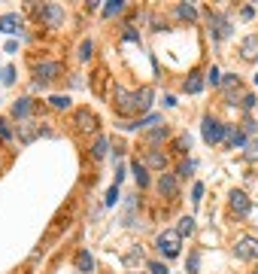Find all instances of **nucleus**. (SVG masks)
I'll use <instances>...</instances> for the list:
<instances>
[{
	"mask_svg": "<svg viewBox=\"0 0 258 274\" xmlns=\"http://www.w3.org/2000/svg\"><path fill=\"white\" fill-rule=\"evenodd\" d=\"M201 134H204V140L213 146V143H222V140H225V134H228V125H222L216 116H210V113H207V116L201 119Z\"/></svg>",
	"mask_w": 258,
	"mask_h": 274,
	"instance_id": "f257e3e1",
	"label": "nucleus"
},
{
	"mask_svg": "<svg viewBox=\"0 0 258 274\" xmlns=\"http://www.w3.org/2000/svg\"><path fill=\"white\" fill-rule=\"evenodd\" d=\"M207 24H210V37H213L216 43L225 40V37L231 34V21H228V15H222V12H216V9H210Z\"/></svg>",
	"mask_w": 258,
	"mask_h": 274,
	"instance_id": "f03ea898",
	"label": "nucleus"
},
{
	"mask_svg": "<svg viewBox=\"0 0 258 274\" xmlns=\"http://www.w3.org/2000/svg\"><path fill=\"white\" fill-rule=\"evenodd\" d=\"M61 73H64V67H61L58 61H43V64H33V76H36V82H40V85H46V82L58 79Z\"/></svg>",
	"mask_w": 258,
	"mask_h": 274,
	"instance_id": "7ed1b4c3",
	"label": "nucleus"
},
{
	"mask_svg": "<svg viewBox=\"0 0 258 274\" xmlns=\"http://www.w3.org/2000/svg\"><path fill=\"white\" fill-rule=\"evenodd\" d=\"M158 250H161L167 259L179 256V232H176V229H167V232H161V235H158Z\"/></svg>",
	"mask_w": 258,
	"mask_h": 274,
	"instance_id": "20e7f679",
	"label": "nucleus"
},
{
	"mask_svg": "<svg viewBox=\"0 0 258 274\" xmlns=\"http://www.w3.org/2000/svg\"><path fill=\"white\" fill-rule=\"evenodd\" d=\"M36 15H40V21H43L46 27H61V21H64V9H61L58 3H46V6H40Z\"/></svg>",
	"mask_w": 258,
	"mask_h": 274,
	"instance_id": "39448f33",
	"label": "nucleus"
},
{
	"mask_svg": "<svg viewBox=\"0 0 258 274\" xmlns=\"http://www.w3.org/2000/svg\"><path fill=\"white\" fill-rule=\"evenodd\" d=\"M234 253L237 259H258V238H237L234 241Z\"/></svg>",
	"mask_w": 258,
	"mask_h": 274,
	"instance_id": "423d86ee",
	"label": "nucleus"
},
{
	"mask_svg": "<svg viewBox=\"0 0 258 274\" xmlns=\"http://www.w3.org/2000/svg\"><path fill=\"white\" fill-rule=\"evenodd\" d=\"M73 122H76L79 131H97V116L91 113V107H79L73 113Z\"/></svg>",
	"mask_w": 258,
	"mask_h": 274,
	"instance_id": "0eeeda50",
	"label": "nucleus"
},
{
	"mask_svg": "<svg viewBox=\"0 0 258 274\" xmlns=\"http://www.w3.org/2000/svg\"><path fill=\"white\" fill-rule=\"evenodd\" d=\"M158 192H161L164 198H176V195H179V180H176V174H161V177H158Z\"/></svg>",
	"mask_w": 258,
	"mask_h": 274,
	"instance_id": "6e6552de",
	"label": "nucleus"
},
{
	"mask_svg": "<svg viewBox=\"0 0 258 274\" xmlns=\"http://www.w3.org/2000/svg\"><path fill=\"white\" fill-rule=\"evenodd\" d=\"M116 110H119L122 116L134 113V95H131L128 88H122V85H116Z\"/></svg>",
	"mask_w": 258,
	"mask_h": 274,
	"instance_id": "1a4fd4ad",
	"label": "nucleus"
},
{
	"mask_svg": "<svg viewBox=\"0 0 258 274\" xmlns=\"http://www.w3.org/2000/svg\"><path fill=\"white\" fill-rule=\"evenodd\" d=\"M228 201H231V210H234V214H240V217H246V214L252 210L249 195H246V192H240V189H234V192L228 195Z\"/></svg>",
	"mask_w": 258,
	"mask_h": 274,
	"instance_id": "9d476101",
	"label": "nucleus"
},
{
	"mask_svg": "<svg viewBox=\"0 0 258 274\" xmlns=\"http://www.w3.org/2000/svg\"><path fill=\"white\" fill-rule=\"evenodd\" d=\"M240 58L243 61H258V37L255 34H249V37L240 40Z\"/></svg>",
	"mask_w": 258,
	"mask_h": 274,
	"instance_id": "9b49d317",
	"label": "nucleus"
},
{
	"mask_svg": "<svg viewBox=\"0 0 258 274\" xmlns=\"http://www.w3.org/2000/svg\"><path fill=\"white\" fill-rule=\"evenodd\" d=\"M152 107V88L143 85L140 92H134V113H146Z\"/></svg>",
	"mask_w": 258,
	"mask_h": 274,
	"instance_id": "f8f14e48",
	"label": "nucleus"
},
{
	"mask_svg": "<svg viewBox=\"0 0 258 274\" xmlns=\"http://www.w3.org/2000/svg\"><path fill=\"white\" fill-rule=\"evenodd\" d=\"M167 137H170V128H167V125H158V128H152V131L146 134V143H149V149H155V146L164 143Z\"/></svg>",
	"mask_w": 258,
	"mask_h": 274,
	"instance_id": "ddd939ff",
	"label": "nucleus"
},
{
	"mask_svg": "<svg viewBox=\"0 0 258 274\" xmlns=\"http://www.w3.org/2000/svg\"><path fill=\"white\" fill-rule=\"evenodd\" d=\"M225 143H228L231 149H237V146H246L249 140H246V134H243V128H234V125H228V134H225Z\"/></svg>",
	"mask_w": 258,
	"mask_h": 274,
	"instance_id": "4468645a",
	"label": "nucleus"
},
{
	"mask_svg": "<svg viewBox=\"0 0 258 274\" xmlns=\"http://www.w3.org/2000/svg\"><path fill=\"white\" fill-rule=\"evenodd\" d=\"M18 27H21V15H15V12L0 15V31H3V34H15Z\"/></svg>",
	"mask_w": 258,
	"mask_h": 274,
	"instance_id": "2eb2a0df",
	"label": "nucleus"
},
{
	"mask_svg": "<svg viewBox=\"0 0 258 274\" xmlns=\"http://www.w3.org/2000/svg\"><path fill=\"white\" fill-rule=\"evenodd\" d=\"M76 271H82V274L94 271V256H91L88 250H79V253H76Z\"/></svg>",
	"mask_w": 258,
	"mask_h": 274,
	"instance_id": "dca6fc26",
	"label": "nucleus"
},
{
	"mask_svg": "<svg viewBox=\"0 0 258 274\" xmlns=\"http://www.w3.org/2000/svg\"><path fill=\"white\" fill-rule=\"evenodd\" d=\"M30 110H33L30 98H18V101L12 104V116H15V119H21V122H24V119L30 116Z\"/></svg>",
	"mask_w": 258,
	"mask_h": 274,
	"instance_id": "f3484780",
	"label": "nucleus"
},
{
	"mask_svg": "<svg viewBox=\"0 0 258 274\" xmlns=\"http://www.w3.org/2000/svg\"><path fill=\"white\" fill-rule=\"evenodd\" d=\"M146 168H158V171H164V168H167V156H164L161 149H149V153H146Z\"/></svg>",
	"mask_w": 258,
	"mask_h": 274,
	"instance_id": "a211bd4d",
	"label": "nucleus"
},
{
	"mask_svg": "<svg viewBox=\"0 0 258 274\" xmlns=\"http://www.w3.org/2000/svg\"><path fill=\"white\" fill-rule=\"evenodd\" d=\"M222 85H225V95H228V104H234V98H237V92H240V79H237L234 73H228V76L222 79Z\"/></svg>",
	"mask_w": 258,
	"mask_h": 274,
	"instance_id": "6ab92c4d",
	"label": "nucleus"
},
{
	"mask_svg": "<svg viewBox=\"0 0 258 274\" xmlns=\"http://www.w3.org/2000/svg\"><path fill=\"white\" fill-rule=\"evenodd\" d=\"M131 171H134V180H137V186L143 189V186H149V168H146V162H134L131 165Z\"/></svg>",
	"mask_w": 258,
	"mask_h": 274,
	"instance_id": "aec40b11",
	"label": "nucleus"
},
{
	"mask_svg": "<svg viewBox=\"0 0 258 274\" xmlns=\"http://www.w3.org/2000/svg\"><path fill=\"white\" fill-rule=\"evenodd\" d=\"M158 122H161V116H158V113H149V116H143L140 122H134V128H140V131H152V128H158Z\"/></svg>",
	"mask_w": 258,
	"mask_h": 274,
	"instance_id": "412c9836",
	"label": "nucleus"
},
{
	"mask_svg": "<svg viewBox=\"0 0 258 274\" xmlns=\"http://www.w3.org/2000/svg\"><path fill=\"white\" fill-rule=\"evenodd\" d=\"M176 15H179L182 21H195V18H198V9H195V3H179V6H176Z\"/></svg>",
	"mask_w": 258,
	"mask_h": 274,
	"instance_id": "4be33fe9",
	"label": "nucleus"
},
{
	"mask_svg": "<svg viewBox=\"0 0 258 274\" xmlns=\"http://www.w3.org/2000/svg\"><path fill=\"white\" fill-rule=\"evenodd\" d=\"M18 137H21L24 143H30V140L36 137V128H33V122H30V119H24V122L18 125Z\"/></svg>",
	"mask_w": 258,
	"mask_h": 274,
	"instance_id": "5701e85b",
	"label": "nucleus"
},
{
	"mask_svg": "<svg viewBox=\"0 0 258 274\" xmlns=\"http://www.w3.org/2000/svg\"><path fill=\"white\" fill-rule=\"evenodd\" d=\"M182 88H186V92H189V95H198V92H201V88H204V79H201V76H198V73H192V76H189V79H186V82H182Z\"/></svg>",
	"mask_w": 258,
	"mask_h": 274,
	"instance_id": "b1692460",
	"label": "nucleus"
},
{
	"mask_svg": "<svg viewBox=\"0 0 258 274\" xmlns=\"http://www.w3.org/2000/svg\"><path fill=\"white\" fill-rule=\"evenodd\" d=\"M106 149H109V140H106V137H97V140H94V146H91V156H94V159H103V156H106Z\"/></svg>",
	"mask_w": 258,
	"mask_h": 274,
	"instance_id": "393cba45",
	"label": "nucleus"
},
{
	"mask_svg": "<svg viewBox=\"0 0 258 274\" xmlns=\"http://www.w3.org/2000/svg\"><path fill=\"white\" fill-rule=\"evenodd\" d=\"M176 232H179V238L192 235V232H195V217H182V220H179V226H176Z\"/></svg>",
	"mask_w": 258,
	"mask_h": 274,
	"instance_id": "a878e982",
	"label": "nucleus"
},
{
	"mask_svg": "<svg viewBox=\"0 0 258 274\" xmlns=\"http://www.w3.org/2000/svg\"><path fill=\"white\" fill-rule=\"evenodd\" d=\"M125 9V0H106V6H103V15L109 18V15H119Z\"/></svg>",
	"mask_w": 258,
	"mask_h": 274,
	"instance_id": "bb28decb",
	"label": "nucleus"
},
{
	"mask_svg": "<svg viewBox=\"0 0 258 274\" xmlns=\"http://www.w3.org/2000/svg\"><path fill=\"white\" fill-rule=\"evenodd\" d=\"M243 159H246V162H258V137H252V140L246 143V149H243Z\"/></svg>",
	"mask_w": 258,
	"mask_h": 274,
	"instance_id": "cd10ccee",
	"label": "nucleus"
},
{
	"mask_svg": "<svg viewBox=\"0 0 258 274\" xmlns=\"http://www.w3.org/2000/svg\"><path fill=\"white\" fill-rule=\"evenodd\" d=\"M91 55H94V43H91V40H82V46H79V61H91Z\"/></svg>",
	"mask_w": 258,
	"mask_h": 274,
	"instance_id": "c85d7f7f",
	"label": "nucleus"
},
{
	"mask_svg": "<svg viewBox=\"0 0 258 274\" xmlns=\"http://www.w3.org/2000/svg\"><path fill=\"white\" fill-rule=\"evenodd\" d=\"M49 104H52L55 110H67V107H70V98H67V95H55V98H49Z\"/></svg>",
	"mask_w": 258,
	"mask_h": 274,
	"instance_id": "c756f323",
	"label": "nucleus"
},
{
	"mask_svg": "<svg viewBox=\"0 0 258 274\" xmlns=\"http://www.w3.org/2000/svg\"><path fill=\"white\" fill-rule=\"evenodd\" d=\"M222 79H225V76L219 73V67H210V70H207V82H210V85H222Z\"/></svg>",
	"mask_w": 258,
	"mask_h": 274,
	"instance_id": "7c9ffc66",
	"label": "nucleus"
},
{
	"mask_svg": "<svg viewBox=\"0 0 258 274\" xmlns=\"http://www.w3.org/2000/svg\"><path fill=\"white\" fill-rule=\"evenodd\" d=\"M0 140H12V125H9V119H0Z\"/></svg>",
	"mask_w": 258,
	"mask_h": 274,
	"instance_id": "2f4dec72",
	"label": "nucleus"
},
{
	"mask_svg": "<svg viewBox=\"0 0 258 274\" xmlns=\"http://www.w3.org/2000/svg\"><path fill=\"white\" fill-rule=\"evenodd\" d=\"M198 265H201V256H198V253H192V256H189V262H186V271L198 274Z\"/></svg>",
	"mask_w": 258,
	"mask_h": 274,
	"instance_id": "473e14b6",
	"label": "nucleus"
},
{
	"mask_svg": "<svg viewBox=\"0 0 258 274\" xmlns=\"http://www.w3.org/2000/svg\"><path fill=\"white\" fill-rule=\"evenodd\" d=\"M176 149H179V153H189V149H192V137H189V134L176 137Z\"/></svg>",
	"mask_w": 258,
	"mask_h": 274,
	"instance_id": "72a5a7b5",
	"label": "nucleus"
},
{
	"mask_svg": "<svg viewBox=\"0 0 258 274\" xmlns=\"http://www.w3.org/2000/svg\"><path fill=\"white\" fill-rule=\"evenodd\" d=\"M192 171H195V162H182V165H179V174H176V177H192Z\"/></svg>",
	"mask_w": 258,
	"mask_h": 274,
	"instance_id": "f704fd0d",
	"label": "nucleus"
},
{
	"mask_svg": "<svg viewBox=\"0 0 258 274\" xmlns=\"http://www.w3.org/2000/svg\"><path fill=\"white\" fill-rule=\"evenodd\" d=\"M116 201H119V186H113L106 192V207H116Z\"/></svg>",
	"mask_w": 258,
	"mask_h": 274,
	"instance_id": "c9c22d12",
	"label": "nucleus"
},
{
	"mask_svg": "<svg viewBox=\"0 0 258 274\" xmlns=\"http://www.w3.org/2000/svg\"><path fill=\"white\" fill-rule=\"evenodd\" d=\"M240 107H243V110L249 113V110L255 107V95H243V101H240Z\"/></svg>",
	"mask_w": 258,
	"mask_h": 274,
	"instance_id": "e433bc0d",
	"label": "nucleus"
},
{
	"mask_svg": "<svg viewBox=\"0 0 258 274\" xmlns=\"http://www.w3.org/2000/svg\"><path fill=\"white\" fill-rule=\"evenodd\" d=\"M201 195H204V183H195V189H192V201L201 204Z\"/></svg>",
	"mask_w": 258,
	"mask_h": 274,
	"instance_id": "4c0bfd02",
	"label": "nucleus"
},
{
	"mask_svg": "<svg viewBox=\"0 0 258 274\" xmlns=\"http://www.w3.org/2000/svg\"><path fill=\"white\" fill-rule=\"evenodd\" d=\"M149 271H152V274H170L164 262H149Z\"/></svg>",
	"mask_w": 258,
	"mask_h": 274,
	"instance_id": "58836bf2",
	"label": "nucleus"
},
{
	"mask_svg": "<svg viewBox=\"0 0 258 274\" xmlns=\"http://www.w3.org/2000/svg\"><path fill=\"white\" fill-rule=\"evenodd\" d=\"M3 82H6V85H12V82H15V70H12V67H6V70H3Z\"/></svg>",
	"mask_w": 258,
	"mask_h": 274,
	"instance_id": "ea45409f",
	"label": "nucleus"
},
{
	"mask_svg": "<svg viewBox=\"0 0 258 274\" xmlns=\"http://www.w3.org/2000/svg\"><path fill=\"white\" fill-rule=\"evenodd\" d=\"M243 134H255V122H252V119L243 122Z\"/></svg>",
	"mask_w": 258,
	"mask_h": 274,
	"instance_id": "a19ab883",
	"label": "nucleus"
},
{
	"mask_svg": "<svg viewBox=\"0 0 258 274\" xmlns=\"http://www.w3.org/2000/svg\"><path fill=\"white\" fill-rule=\"evenodd\" d=\"M125 37H128V40H140V34H137V31H134V27H131V24H128V27H125Z\"/></svg>",
	"mask_w": 258,
	"mask_h": 274,
	"instance_id": "79ce46f5",
	"label": "nucleus"
},
{
	"mask_svg": "<svg viewBox=\"0 0 258 274\" xmlns=\"http://www.w3.org/2000/svg\"><path fill=\"white\" fill-rule=\"evenodd\" d=\"M131 274H143V271H131Z\"/></svg>",
	"mask_w": 258,
	"mask_h": 274,
	"instance_id": "37998d69",
	"label": "nucleus"
},
{
	"mask_svg": "<svg viewBox=\"0 0 258 274\" xmlns=\"http://www.w3.org/2000/svg\"><path fill=\"white\" fill-rule=\"evenodd\" d=\"M255 82H258V73H255Z\"/></svg>",
	"mask_w": 258,
	"mask_h": 274,
	"instance_id": "c03bdc74",
	"label": "nucleus"
}]
</instances>
